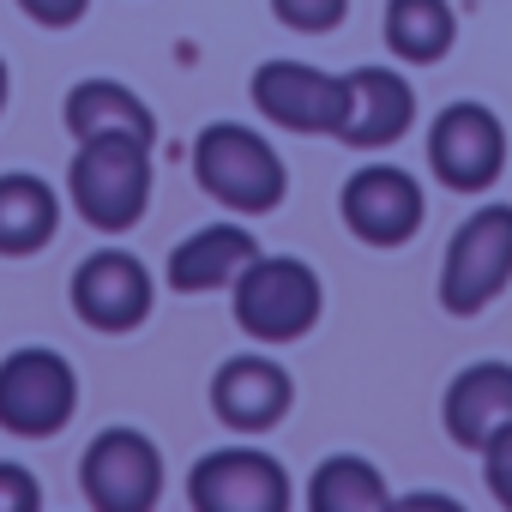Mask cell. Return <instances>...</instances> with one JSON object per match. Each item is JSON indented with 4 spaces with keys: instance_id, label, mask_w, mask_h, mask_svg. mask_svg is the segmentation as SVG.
Masks as SVG:
<instances>
[{
    "instance_id": "cell-1",
    "label": "cell",
    "mask_w": 512,
    "mask_h": 512,
    "mask_svg": "<svg viewBox=\"0 0 512 512\" xmlns=\"http://www.w3.org/2000/svg\"><path fill=\"white\" fill-rule=\"evenodd\" d=\"M193 181L211 205H223L235 217H266L290 193V169L272 151V139L241 121H211L193 139Z\"/></svg>"
},
{
    "instance_id": "cell-2",
    "label": "cell",
    "mask_w": 512,
    "mask_h": 512,
    "mask_svg": "<svg viewBox=\"0 0 512 512\" xmlns=\"http://www.w3.org/2000/svg\"><path fill=\"white\" fill-rule=\"evenodd\" d=\"M229 290H235L229 314L253 344H296L320 326V308H326L320 272L296 253H253Z\"/></svg>"
},
{
    "instance_id": "cell-3",
    "label": "cell",
    "mask_w": 512,
    "mask_h": 512,
    "mask_svg": "<svg viewBox=\"0 0 512 512\" xmlns=\"http://www.w3.org/2000/svg\"><path fill=\"white\" fill-rule=\"evenodd\" d=\"M67 199L91 229L127 235L151 205V145L127 139V133L79 139V151L67 163Z\"/></svg>"
},
{
    "instance_id": "cell-4",
    "label": "cell",
    "mask_w": 512,
    "mask_h": 512,
    "mask_svg": "<svg viewBox=\"0 0 512 512\" xmlns=\"http://www.w3.org/2000/svg\"><path fill=\"white\" fill-rule=\"evenodd\" d=\"M506 284H512V205L494 199V205L470 211L452 229V241H446V260H440V308L452 320H470Z\"/></svg>"
},
{
    "instance_id": "cell-5",
    "label": "cell",
    "mask_w": 512,
    "mask_h": 512,
    "mask_svg": "<svg viewBox=\"0 0 512 512\" xmlns=\"http://www.w3.org/2000/svg\"><path fill=\"white\" fill-rule=\"evenodd\" d=\"M79 410V374L49 344H19L0 356V428L19 440H49Z\"/></svg>"
},
{
    "instance_id": "cell-6",
    "label": "cell",
    "mask_w": 512,
    "mask_h": 512,
    "mask_svg": "<svg viewBox=\"0 0 512 512\" xmlns=\"http://www.w3.org/2000/svg\"><path fill=\"white\" fill-rule=\"evenodd\" d=\"M67 296H73L79 326H85V332H103V338L139 332V326L151 320V302H157L145 260H139V253H127V247H97V253H85V260L73 266V290H67Z\"/></svg>"
},
{
    "instance_id": "cell-7",
    "label": "cell",
    "mask_w": 512,
    "mask_h": 512,
    "mask_svg": "<svg viewBox=\"0 0 512 512\" xmlns=\"http://www.w3.org/2000/svg\"><path fill=\"white\" fill-rule=\"evenodd\" d=\"M85 506L97 512H151L163 500V452L139 428H103L79 458Z\"/></svg>"
},
{
    "instance_id": "cell-8",
    "label": "cell",
    "mask_w": 512,
    "mask_h": 512,
    "mask_svg": "<svg viewBox=\"0 0 512 512\" xmlns=\"http://www.w3.org/2000/svg\"><path fill=\"white\" fill-rule=\"evenodd\" d=\"M428 169L452 193H488L506 169V127L488 103H446L428 127Z\"/></svg>"
},
{
    "instance_id": "cell-9",
    "label": "cell",
    "mask_w": 512,
    "mask_h": 512,
    "mask_svg": "<svg viewBox=\"0 0 512 512\" xmlns=\"http://www.w3.org/2000/svg\"><path fill=\"white\" fill-rule=\"evenodd\" d=\"M187 506H199V512H284L290 470L266 446H217L187 470Z\"/></svg>"
},
{
    "instance_id": "cell-10",
    "label": "cell",
    "mask_w": 512,
    "mask_h": 512,
    "mask_svg": "<svg viewBox=\"0 0 512 512\" xmlns=\"http://www.w3.org/2000/svg\"><path fill=\"white\" fill-rule=\"evenodd\" d=\"M338 211H344V229L368 247H404L422 217H428V199H422V181L398 163H362L344 193H338Z\"/></svg>"
},
{
    "instance_id": "cell-11",
    "label": "cell",
    "mask_w": 512,
    "mask_h": 512,
    "mask_svg": "<svg viewBox=\"0 0 512 512\" xmlns=\"http://www.w3.org/2000/svg\"><path fill=\"white\" fill-rule=\"evenodd\" d=\"M247 97L284 133H332L344 115V79L308 61H260L247 79Z\"/></svg>"
},
{
    "instance_id": "cell-12",
    "label": "cell",
    "mask_w": 512,
    "mask_h": 512,
    "mask_svg": "<svg viewBox=\"0 0 512 512\" xmlns=\"http://www.w3.org/2000/svg\"><path fill=\"white\" fill-rule=\"evenodd\" d=\"M296 404V380L284 362H272L266 350H247V356H229L217 374H211V416L229 428V434H272Z\"/></svg>"
},
{
    "instance_id": "cell-13",
    "label": "cell",
    "mask_w": 512,
    "mask_h": 512,
    "mask_svg": "<svg viewBox=\"0 0 512 512\" xmlns=\"http://www.w3.org/2000/svg\"><path fill=\"white\" fill-rule=\"evenodd\" d=\"M410 121H416V91H410L404 73H392V67H356V73H344V115L332 127L338 145H350V151H386V145H398L410 133Z\"/></svg>"
},
{
    "instance_id": "cell-14",
    "label": "cell",
    "mask_w": 512,
    "mask_h": 512,
    "mask_svg": "<svg viewBox=\"0 0 512 512\" xmlns=\"http://www.w3.org/2000/svg\"><path fill=\"white\" fill-rule=\"evenodd\" d=\"M440 422L464 452H482L488 434H500L512 422V362H470L452 374L446 398H440Z\"/></svg>"
},
{
    "instance_id": "cell-15",
    "label": "cell",
    "mask_w": 512,
    "mask_h": 512,
    "mask_svg": "<svg viewBox=\"0 0 512 512\" xmlns=\"http://www.w3.org/2000/svg\"><path fill=\"white\" fill-rule=\"evenodd\" d=\"M260 253V241H253L241 223H205L193 229L187 241H175L169 253V284L181 296H205V290H229L235 272Z\"/></svg>"
},
{
    "instance_id": "cell-16",
    "label": "cell",
    "mask_w": 512,
    "mask_h": 512,
    "mask_svg": "<svg viewBox=\"0 0 512 512\" xmlns=\"http://www.w3.org/2000/svg\"><path fill=\"white\" fill-rule=\"evenodd\" d=\"M61 229V193L31 175V169H7L0 175V260H25L43 253Z\"/></svg>"
},
{
    "instance_id": "cell-17",
    "label": "cell",
    "mask_w": 512,
    "mask_h": 512,
    "mask_svg": "<svg viewBox=\"0 0 512 512\" xmlns=\"http://www.w3.org/2000/svg\"><path fill=\"white\" fill-rule=\"evenodd\" d=\"M67 133L73 139H103V133H127V139H145L157 145V115L145 109L139 91H127L121 79H79L67 91Z\"/></svg>"
},
{
    "instance_id": "cell-18",
    "label": "cell",
    "mask_w": 512,
    "mask_h": 512,
    "mask_svg": "<svg viewBox=\"0 0 512 512\" xmlns=\"http://www.w3.org/2000/svg\"><path fill=\"white\" fill-rule=\"evenodd\" d=\"M386 49L410 67H434L452 55L458 43V13H452V0H386Z\"/></svg>"
},
{
    "instance_id": "cell-19",
    "label": "cell",
    "mask_w": 512,
    "mask_h": 512,
    "mask_svg": "<svg viewBox=\"0 0 512 512\" xmlns=\"http://www.w3.org/2000/svg\"><path fill=\"white\" fill-rule=\"evenodd\" d=\"M308 506L314 512H386L392 494L368 458L338 452V458H320V470L308 476Z\"/></svg>"
},
{
    "instance_id": "cell-20",
    "label": "cell",
    "mask_w": 512,
    "mask_h": 512,
    "mask_svg": "<svg viewBox=\"0 0 512 512\" xmlns=\"http://www.w3.org/2000/svg\"><path fill=\"white\" fill-rule=\"evenodd\" d=\"M272 19L302 37H326L350 19V0H272Z\"/></svg>"
},
{
    "instance_id": "cell-21",
    "label": "cell",
    "mask_w": 512,
    "mask_h": 512,
    "mask_svg": "<svg viewBox=\"0 0 512 512\" xmlns=\"http://www.w3.org/2000/svg\"><path fill=\"white\" fill-rule=\"evenodd\" d=\"M482 476H488V494L512 512V422H506L500 434H488V446H482Z\"/></svg>"
},
{
    "instance_id": "cell-22",
    "label": "cell",
    "mask_w": 512,
    "mask_h": 512,
    "mask_svg": "<svg viewBox=\"0 0 512 512\" xmlns=\"http://www.w3.org/2000/svg\"><path fill=\"white\" fill-rule=\"evenodd\" d=\"M37 506H43L37 476L25 464H13V458H0V512H37Z\"/></svg>"
},
{
    "instance_id": "cell-23",
    "label": "cell",
    "mask_w": 512,
    "mask_h": 512,
    "mask_svg": "<svg viewBox=\"0 0 512 512\" xmlns=\"http://www.w3.org/2000/svg\"><path fill=\"white\" fill-rule=\"evenodd\" d=\"M25 19L43 25V31H73L85 13H91V0H19Z\"/></svg>"
},
{
    "instance_id": "cell-24",
    "label": "cell",
    "mask_w": 512,
    "mask_h": 512,
    "mask_svg": "<svg viewBox=\"0 0 512 512\" xmlns=\"http://www.w3.org/2000/svg\"><path fill=\"white\" fill-rule=\"evenodd\" d=\"M7 91H13V79H7V61H0V115H7Z\"/></svg>"
}]
</instances>
